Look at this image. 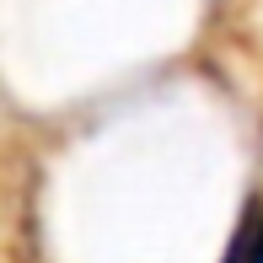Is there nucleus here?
<instances>
[{
	"label": "nucleus",
	"instance_id": "obj_1",
	"mask_svg": "<svg viewBox=\"0 0 263 263\" xmlns=\"http://www.w3.org/2000/svg\"><path fill=\"white\" fill-rule=\"evenodd\" d=\"M226 263H263V215H247L242 231H236V247Z\"/></svg>",
	"mask_w": 263,
	"mask_h": 263
}]
</instances>
